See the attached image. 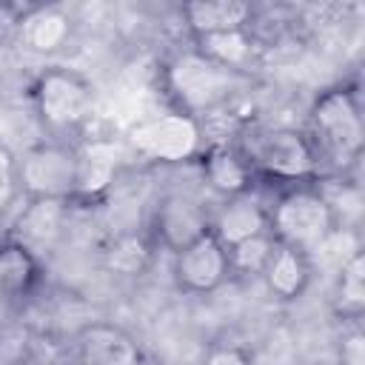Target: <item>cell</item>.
Wrapping results in <instances>:
<instances>
[{
	"label": "cell",
	"instance_id": "6da1fadb",
	"mask_svg": "<svg viewBox=\"0 0 365 365\" xmlns=\"http://www.w3.org/2000/svg\"><path fill=\"white\" fill-rule=\"evenodd\" d=\"M317 160L331 163L336 168H348L359 160L365 128L359 97L348 86L328 88L319 94L308 111V134Z\"/></svg>",
	"mask_w": 365,
	"mask_h": 365
},
{
	"label": "cell",
	"instance_id": "7a4b0ae2",
	"mask_svg": "<svg viewBox=\"0 0 365 365\" xmlns=\"http://www.w3.org/2000/svg\"><path fill=\"white\" fill-rule=\"evenodd\" d=\"M336 228V211L325 194L308 185L285 191L268 211V231L277 242L314 254V248Z\"/></svg>",
	"mask_w": 365,
	"mask_h": 365
},
{
	"label": "cell",
	"instance_id": "3957f363",
	"mask_svg": "<svg viewBox=\"0 0 365 365\" xmlns=\"http://www.w3.org/2000/svg\"><path fill=\"white\" fill-rule=\"evenodd\" d=\"M251 171L282 182H302L317 174L319 160L305 131L297 128H262L248 134L242 151Z\"/></svg>",
	"mask_w": 365,
	"mask_h": 365
},
{
	"label": "cell",
	"instance_id": "277c9868",
	"mask_svg": "<svg viewBox=\"0 0 365 365\" xmlns=\"http://www.w3.org/2000/svg\"><path fill=\"white\" fill-rule=\"evenodd\" d=\"M17 188L31 200H68L80 194V154L57 143L31 145L17 160Z\"/></svg>",
	"mask_w": 365,
	"mask_h": 365
},
{
	"label": "cell",
	"instance_id": "5b68a950",
	"mask_svg": "<svg viewBox=\"0 0 365 365\" xmlns=\"http://www.w3.org/2000/svg\"><path fill=\"white\" fill-rule=\"evenodd\" d=\"M31 100L37 117L54 128H74L80 125L94 108V86L71 68H48L31 86Z\"/></svg>",
	"mask_w": 365,
	"mask_h": 365
},
{
	"label": "cell",
	"instance_id": "8992f818",
	"mask_svg": "<svg viewBox=\"0 0 365 365\" xmlns=\"http://www.w3.org/2000/svg\"><path fill=\"white\" fill-rule=\"evenodd\" d=\"M234 71L208 60L205 54L185 51L180 54L171 66H168V83L171 91L177 94V100L185 106V111H197V108H211L214 103H220L231 86Z\"/></svg>",
	"mask_w": 365,
	"mask_h": 365
},
{
	"label": "cell",
	"instance_id": "52a82bcc",
	"mask_svg": "<svg viewBox=\"0 0 365 365\" xmlns=\"http://www.w3.org/2000/svg\"><path fill=\"white\" fill-rule=\"evenodd\" d=\"M231 277L228 245L208 228L174 251V279L188 294L217 291Z\"/></svg>",
	"mask_w": 365,
	"mask_h": 365
},
{
	"label": "cell",
	"instance_id": "ba28073f",
	"mask_svg": "<svg viewBox=\"0 0 365 365\" xmlns=\"http://www.w3.org/2000/svg\"><path fill=\"white\" fill-rule=\"evenodd\" d=\"M131 143L140 154L163 163H177L194 154L200 143V125L188 111L163 114L131 131Z\"/></svg>",
	"mask_w": 365,
	"mask_h": 365
},
{
	"label": "cell",
	"instance_id": "9c48e42d",
	"mask_svg": "<svg viewBox=\"0 0 365 365\" xmlns=\"http://www.w3.org/2000/svg\"><path fill=\"white\" fill-rule=\"evenodd\" d=\"M151 225H154L157 242L165 245L168 251H177L182 245H188L194 237H200L202 231H208L211 220L197 200H191L185 194H168L160 200Z\"/></svg>",
	"mask_w": 365,
	"mask_h": 365
},
{
	"label": "cell",
	"instance_id": "30bf717a",
	"mask_svg": "<svg viewBox=\"0 0 365 365\" xmlns=\"http://www.w3.org/2000/svg\"><path fill=\"white\" fill-rule=\"evenodd\" d=\"M77 356L83 362H97V365H131L140 359V348L128 331L111 322H91L86 325L77 339Z\"/></svg>",
	"mask_w": 365,
	"mask_h": 365
},
{
	"label": "cell",
	"instance_id": "8fae6325",
	"mask_svg": "<svg viewBox=\"0 0 365 365\" xmlns=\"http://www.w3.org/2000/svg\"><path fill=\"white\" fill-rule=\"evenodd\" d=\"M311 271H314L311 268V254L277 242L259 277L265 279V285H268V291L274 297H279V299H297L308 288Z\"/></svg>",
	"mask_w": 365,
	"mask_h": 365
},
{
	"label": "cell",
	"instance_id": "7c38bea8",
	"mask_svg": "<svg viewBox=\"0 0 365 365\" xmlns=\"http://www.w3.org/2000/svg\"><path fill=\"white\" fill-rule=\"evenodd\" d=\"M211 231L225 242V245H234L245 237H254V234H262L268 231V211L251 200L248 191L242 194H231L222 208L217 211V217L211 220Z\"/></svg>",
	"mask_w": 365,
	"mask_h": 365
},
{
	"label": "cell",
	"instance_id": "4fadbf2b",
	"mask_svg": "<svg viewBox=\"0 0 365 365\" xmlns=\"http://www.w3.org/2000/svg\"><path fill=\"white\" fill-rule=\"evenodd\" d=\"M40 277V262L23 240L0 242V305L29 294Z\"/></svg>",
	"mask_w": 365,
	"mask_h": 365
},
{
	"label": "cell",
	"instance_id": "5bb4252c",
	"mask_svg": "<svg viewBox=\"0 0 365 365\" xmlns=\"http://www.w3.org/2000/svg\"><path fill=\"white\" fill-rule=\"evenodd\" d=\"M182 6L194 34L245 29L251 17V0H185Z\"/></svg>",
	"mask_w": 365,
	"mask_h": 365
},
{
	"label": "cell",
	"instance_id": "9a60e30c",
	"mask_svg": "<svg viewBox=\"0 0 365 365\" xmlns=\"http://www.w3.org/2000/svg\"><path fill=\"white\" fill-rule=\"evenodd\" d=\"M202 171H205V180L214 191L231 197V194H242L248 191L251 185V165L245 163V157L234 148H225V145H214L205 160H202Z\"/></svg>",
	"mask_w": 365,
	"mask_h": 365
},
{
	"label": "cell",
	"instance_id": "2e32d148",
	"mask_svg": "<svg viewBox=\"0 0 365 365\" xmlns=\"http://www.w3.org/2000/svg\"><path fill=\"white\" fill-rule=\"evenodd\" d=\"M197 37V51L205 54L208 60L237 71L248 63L251 57V37L245 34V29H222V31H205V34H194Z\"/></svg>",
	"mask_w": 365,
	"mask_h": 365
},
{
	"label": "cell",
	"instance_id": "e0dca14e",
	"mask_svg": "<svg viewBox=\"0 0 365 365\" xmlns=\"http://www.w3.org/2000/svg\"><path fill=\"white\" fill-rule=\"evenodd\" d=\"M336 311L345 319H359L365 311V257H362V248L339 265Z\"/></svg>",
	"mask_w": 365,
	"mask_h": 365
},
{
	"label": "cell",
	"instance_id": "ac0fdd59",
	"mask_svg": "<svg viewBox=\"0 0 365 365\" xmlns=\"http://www.w3.org/2000/svg\"><path fill=\"white\" fill-rule=\"evenodd\" d=\"M68 37V17L57 9H37L26 20V43L34 51H54Z\"/></svg>",
	"mask_w": 365,
	"mask_h": 365
},
{
	"label": "cell",
	"instance_id": "d6986e66",
	"mask_svg": "<svg viewBox=\"0 0 365 365\" xmlns=\"http://www.w3.org/2000/svg\"><path fill=\"white\" fill-rule=\"evenodd\" d=\"M277 240L271 237V231L245 237L234 245H228V262H231V274H245V277H259L271 251H274Z\"/></svg>",
	"mask_w": 365,
	"mask_h": 365
},
{
	"label": "cell",
	"instance_id": "ffe728a7",
	"mask_svg": "<svg viewBox=\"0 0 365 365\" xmlns=\"http://www.w3.org/2000/svg\"><path fill=\"white\" fill-rule=\"evenodd\" d=\"M151 259V245L137 234H123L106 248V265L117 274H140Z\"/></svg>",
	"mask_w": 365,
	"mask_h": 365
},
{
	"label": "cell",
	"instance_id": "44dd1931",
	"mask_svg": "<svg viewBox=\"0 0 365 365\" xmlns=\"http://www.w3.org/2000/svg\"><path fill=\"white\" fill-rule=\"evenodd\" d=\"M17 194V160L6 145H0V211Z\"/></svg>",
	"mask_w": 365,
	"mask_h": 365
},
{
	"label": "cell",
	"instance_id": "7402d4cb",
	"mask_svg": "<svg viewBox=\"0 0 365 365\" xmlns=\"http://www.w3.org/2000/svg\"><path fill=\"white\" fill-rule=\"evenodd\" d=\"M205 359H208V362H220V365H222V362H248L251 354H248V351H240V348H220V345H217V348H211V351L205 354Z\"/></svg>",
	"mask_w": 365,
	"mask_h": 365
},
{
	"label": "cell",
	"instance_id": "603a6c76",
	"mask_svg": "<svg viewBox=\"0 0 365 365\" xmlns=\"http://www.w3.org/2000/svg\"><path fill=\"white\" fill-rule=\"evenodd\" d=\"M342 359H345L348 365H362V362H365V342H362V334H354V336L345 342Z\"/></svg>",
	"mask_w": 365,
	"mask_h": 365
},
{
	"label": "cell",
	"instance_id": "cb8c5ba5",
	"mask_svg": "<svg viewBox=\"0 0 365 365\" xmlns=\"http://www.w3.org/2000/svg\"><path fill=\"white\" fill-rule=\"evenodd\" d=\"M6 3H11V6H17V9H31L34 0H6Z\"/></svg>",
	"mask_w": 365,
	"mask_h": 365
},
{
	"label": "cell",
	"instance_id": "d4e9b609",
	"mask_svg": "<svg viewBox=\"0 0 365 365\" xmlns=\"http://www.w3.org/2000/svg\"><path fill=\"white\" fill-rule=\"evenodd\" d=\"M182 3H185V0H182Z\"/></svg>",
	"mask_w": 365,
	"mask_h": 365
}]
</instances>
